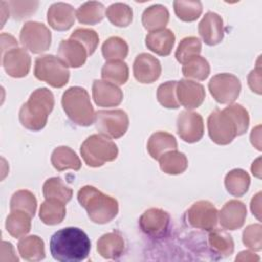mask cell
I'll return each instance as SVG.
<instances>
[{"label": "cell", "instance_id": "1", "mask_svg": "<svg viewBox=\"0 0 262 262\" xmlns=\"http://www.w3.org/2000/svg\"><path fill=\"white\" fill-rule=\"evenodd\" d=\"M249 123L248 111L243 105L229 104L223 110L213 111L208 117L209 136L216 144H229L248 130Z\"/></svg>", "mask_w": 262, "mask_h": 262}, {"label": "cell", "instance_id": "2", "mask_svg": "<svg viewBox=\"0 0 262 262\" xmlns=\"http://www.w3.org/2000/svg\"><path fill=\"white\" fill-rule=\"evenodd\" d=\"M91 249L88 235L78 227H66L56 231L50 238V253L60 262L85 260Z\"/></svg>", "mask_w": 262, "mask_h": 262}, {"label": "cell", "instance_id": "3", "mask_svg": "<svg viewBox=\"0 0 262 262\" xmlns=\"http://www.w3.org/2000/svg\"><path fill=\"white\" fill-rule=\"evenodd\" d=\"M54 106V96L52 92L45 88L36 89L19 110V122L31 130L39 131L47 123L49 114Z\"/></svg>", "mask_w": 262, "mask_h": 262}, {"label": "cell", "instance_id": "4", "mask_svg": "<svg viewBox=\"0 0 262 262\" xmlns=\"http://www.w3.org/2000/svg\"><path fill=\"white\" fill-rule=\"evenodd\" d=\"M78 201L87 211L90 220L97 224L108 223L117 216L119 211L116 199L102 193L91 185H85L80 188Z\"/></svg>", "mask_w": 262, "mask_h": 262}, {"label": "cell", "instance_id": "5", "mask_svg": "<svg viewBox=\"0 0 262 262\" xmlns=\"http://www.w3.org/2000/svg\"><path fill=\"white\" fill-rule=\"evenodd\" d=\"M61 105L68 118L78 126L88 127L95 121L89 94L82 87L74 86L66 90L62 94Z\"/></svg>", "mask_w": 262, "mask_h": 262}, {"label": "cell", "instance_id": "6", "mask_svg": "<svg viewBox=\"0 0 262 262\" xmlns=\"http://www.w3.org/2000/svg\"><path fill=\"white\" fill-rule=\"evenodd\" d=\"M81 156L89 167H100L118 157V147L108 137L93 134L85 139L81 145Z\"/></svg>", "mask_w": 262, "mask_h": 262}, {"label": "cell", "instance_id": "7", "mask_svg": "<svg viewBox=\"0 0 262 262\" xmlns=\"http://www.w3.org/2000/svg\"><path fill=\"white\" fill-rule=\"evenodd\" d=\"M34 75L38 80L44 81L54 88L63 87L70 79L68 66L52 54L42 55L36 59Z\"/></svg>", "mask_w": 262, "mask_h": 262}, {"label": "cell", "instance_id": "8", "mask_svg": "<svg viewBox=\"0 0 262 262\" xmlns=\"http://www.w3.org/2000/svg\"><path fill=\"white\" fill-rule=\"evenodd\" d=\"M94 123L101 135L110 138H120L128 130L129 118L123 110H102L95 113Z\"/></svg>", "mask_w": 262, "mask_h": 262}, {"label": "cell", "instance_id": "9", "mask_svg": "<svg viewBox=\"0 0 262 262\" xmlns=\"http://www.w3.org/2000/svg\"><path fill=\"white\" fill-rule=\"evenodd\" d=\"M19 40L23 46L32 53H42L50 47L51 32L42 23L28 21L21 28Z\"/></svg>", "mask_w": 262, "mask_h": 262}, {"label": "cell", "instance_id": "10", "mask_svg": "<svg viewBox=\"0 0 262 262\" xmlns=\"http://www.w3.org/2000/svg\"><path fill=\"white\" fill-rule=\"evenodd\" d=\"M208 87L213 98L222 104L235 101L242 89L239 79L228 73L215 75L210 80Z\"/></svg>", "mask_w": 262, "mask_h": 262}, {"label": "cell", "instance_id": "11", "mask_svg": "<svg viewBox=\"0 0 262 262\" xmlns=\"http://www.w3.org/2000/svg\"><path fill=\"white\" fill-rule=\"evenodd\" d=\"M188 223L198 229L213 230L218 221V211L208 201H199L186 212Z\"/></svg>", "mask_w": 262, "mask_h": 262}, {"label": "cell", "instance_id": "12", "mask_svg": "<svg viewBox=\"0 0 262 262\" xmlns=\"http://www.w3.org/2000/svg\"><path fill=\"white\" fill-rule=\"evenodd\" d=\"M177 133L188 143L199 141L204 135V121L200 114L183 111L177 118Z\"/></svg>", "mask_w": 262, "mask_h": 262}, {"label": "cell", "instance_id": "13", "mask_svg": "<svg viewBox=\"0 0 262 262\" xmlns=\"http://www.w3.org/2000/svg\"><path fill=\"white\" fill-rule=\"evenodd\" d=\"M5 72L13 78L26 77L31 69V56L24 48H12L1 54Z\"/></svg>", "mask_w": 262, "mask_h": 262}, {"label": "cell", "instance_id": "14", "mask_svg": "<svg viewBox=\"0 0 262 262\" xmlns=\"http://www.w3.org/2000/svg\"><path fill=\"white\" fill-rule=\"evenodd\" d=\"M169 221L170 216L166 211L159 208H151L141 215L139 226L145 234L152 237H160L168 229Z\"/></svg>", "mask_w": 262, "mask_h": 262}, {"label": "cell", "instance_id": "15", "mask_svg": "<svg viewBox=\"0 0 262 262\" xmlns=\"http://www.w3.org/2000/svg\"><path fill=\"white\" fill-rule=\"evenodd\" d=\"M176 96L179 104L187 110H192L199 107L203 103L206 92L202 84L191 80L182 79L177 82Z\"/></svg>", "mask_w": 262, "mask_h": 262}, {"label": "cell", "instance_id": "16", "mask_svg": "<svg viewBox=\"0 0 262 262\" xmlns=\"http://www.w3.org/2000/svg\"><path fill=\"white\" fill-rule=\"evenodd\" d=\"M162 72L158 58L148 53H140L135 57L133 63V75L135 79L143 84L152 83L159 79Z\"/></svg>", "mask_w": 262, "mask_h": 262}, {"label": "cell", "instance_id": "17", "mask_svg": "<svg viewBox=\"0 0 262 262\" xmlns=\"http://www.w3.org/2000/svg\"><path fill=\"white\" fill-rule=\"evenodd\" d=\"M92 97L98 106L112 107L122 102L123 92L113 83L104 80H94L92 84Z\"/></svg>", "mask_w": 262, "mask_h": 262}, {"label": "cell", "instance_id": "18", "mask_svg": "<svg viewBox=\"0 0 262 262\" xmlns=\"http://www.w3.org/2000/svg\"><path fill=\"white\" fill-rule=\"evenodd\" d=\"M198 30L201 38L207 45H217L224 36L222 17L215 12L208 11L200 21Z\"/></svg>", "mask_w": 262, "mask_h": 262}, {"label": "cell", "instance_id": "19", "mask_svg": "<svg viewBox=\"0 0 262 262\" xmlns=\"http://www.w3.org/2000/svg\"><path fill=\"white\" fill-rule=\"evenodd\" d=\"M247 217L246 205L237 200L227 202L219 212L220 225L228 230L241 228Z\"/></svg>", "mask_w": 262, "mask_h": 262}, {"label": "cell", "instance_id": "20", "mask_svg": "<svg viewBox=\"0 0 262 262\" xmlns=\"http://www.w3.org/2000/svg\"><path fill=\"white\" fill-rule=\"evenodd\" d=\"M76 12L74 7L64 2L53 3L47 11V21L56 31H67L75 23Z\"/></svg>", "mask_w": 262, "mask_h": 262}, {"label": "cell", "instance_id": "21", "mask_svg": "<svg viewBox=\"0 0 262 262\" xmlns=\"http://www.w3.org/2000/svg\"><path fill=\"white\" fill-rule=\"evenodd\" d=\"M88 56L86 48L77 40H62L58 46V57L71 68L82 67Z\"/></svg>", "mask_w": 262, "mask_h": 262}, {"label": "cell", "instance_id": "22", "mask_svg": "<svg viewBox=\"0 0 262 262\" xmlns=\"http://www.w3.org/2000/svg\"><path fill=\"white\" fill-rule=\"evenodd\" d=\"M175 43V35L169 29L149 32L145 37L146 47L161 56H167L171 53Z\"/></svg>", "mask_w": 262, "mask_h": 262}, {"label": "cell", "instance_id": "23", "mask_svg": "<svg viewBox=\"0 0 262 262\" xmlns=\"http://www.w3.org/2000/svg\"><path fill=\"white\" fill-rule=\"evenodd\" d=\"M125 243L118 232L103 234L97 241V252L105 259H118L124 251Z\"/></svg>", "mask_w": 262, "mask_h": 262}, {"label": "cell", "instance_id": "24", "mask_svg": "<svg viewBox=\"0 0 262 262\" xmlns=\"http://www.w3.org/2000/svg\"><path fill=\"white\" fill-rule=\"evenodd\" d=\"M141 21L143 27L149 32L165 29L169 21V11L162 4H154L144 9Z\"/></svg>", "mask_w": 262, "mask_h": 262}, {"label": "cell", "instance_id": "25", "mask_svg": "<svg viewBox=\"0 0 262 262\" xmlns=\"http://www.w3.org/2000/svg\"><path fill=\"white\" fill-rule=\"evenodd\" d=\"M176 148L177 141L175 137L168 132H156L151 134L147 142V150L155 160H159L167 151L175 150Z\"/></svg>", "mask_w": 262, "mask_h": 262}, {"label": "cell", "instance_id": "26", "mask_svg": "<svg viewBox=\"0 0 262 262\" xmlns=\"http://www.w3.org/2000/svg\"><path fill=\"white\" fill-rule=\"evenodd\" d=\"M18 252L25 260L40 261L45 257L44 242L38 235L23 237L17 244Z\"/></svg>", "mask_w": 262, "mask_h": 262}, {"label": "cell", "instance_id": "27", "mask_svg": "<svg viewBox=\"0 0 262 262\" xmlns=\"http://www.w3.org/2000/svg\"><path fill=\"white\" fill-rule=\"evenodd\" d=\"M51 164L57 171L73 169L80 170L81 161L77 154L69 146H58L51 155Z\"/></svg>", "mask_w": 262, "mask_h": 262}, {"label": "cell", "instance_id": "28", "mask_svg": "<svg viewBox=\"0 0 262 262\" xmlns=\"http://www.w3.org/2000/svg\"><path fill=\"white\" fill-rule=\"evenodd\" d=\"M31 218L32 216L25 211H11L5 222L7 232L15 238L26 235L31 230Z\"/></svg>", "mask_w": 262, "mask_h": 262}, {"label": "cell", "instance_id": "29", "mask_svg": "<svg viewBox=\"0 0 262 262\" xmlns=\"http://www.w3.org/2000/svg\"><path fill=\"white\" fill-rule=\"evenodd\" d=\"M250 176L243 169H233L229 171L224 179L226 190L233 196L244 195L250 186Z\"/></svg>", "mask_w": 262, "mask_h": 262}, {"label": "cell", "instance_id": "30", "mask_svg": "<svg viewBox=\"0 0 262 262\" xmlns=\"http://www.w3.org/2000/svg\"><path fill=\"white\" fill-rule=\"evenodd\" d=\"M39 217L47 225L59 224L66 217L64 204L57 200H46L41 204Z\"/></svg>", "mask_w": 262, "mask_h": 262}, {"label": "cell", "instance_id": "31", "mask_svg": "<svg viewBox=\"0 0 262 262\" xmlns=\"http://www.w3.org/2000/svg\"><path fill=\"white\" fill-rule=\"evenodd\" d=\"M161 170L170 175H177L183 173L188 165L187 158L184 154L175 150H170L164 154L160 159Z\"/></svg>", "mask_w": 262, "mask_h": 262}, {"label": "cell", "instance_id": "32", "mask_svg": "<svg viewBox=\"0 0 262 262\" xmlns=\"http://www.w3.org/2000/svg\"><path fill=\"white\" fill-rule=\"evenodd\" d=\"M101 77L115 85H123L129 78L128 66L123 60L106 61L101 69Z\"/></svg>", "mask_w": 262, "mask_h": 262}, {"label": "cell", "instance_id": "33", "mask_svg": "<svg viewBox=\"0 0 262 262\" xmlns=\"http://www.w3.org/2000/svg\"><path fill=\"white\" fill-rule=\"evenodd\" d=\"M43 195L46 200H57L67 204L72 199L73 190L59 177H52L44 182Z\"/></svg>", "mask_w": 262, "mask_h": 262}, {"label": "cell", "instance_id": "34", "mask_svg": "<svg viewBox=\"0 0 262 262\" xmlns=\"http://www.w3.org/2000/svg\"><path fill=\"white\" fill-rule=\"evenodd\" d=\"M104 6L97 1H89L82 4L76 11L79 23L84 25H95L102 20Z\"/></svg>", "mask_w": 262, "mask_h": 262}, {"label": "cell", "instance_id": "35", "mask_svg": "<svg viewBox=\"0 0 262 262\" xmlns=\"http://www.w3.org/2000/svg\"><path fill=\"white\" fill-rule=\"evenodd\" d=\"M209 246L211 250L220 257H227L233 253L234 243L228 233L221 230H214L209 234Z\"/></svg>", "mask_w": 262, "mask_h": 262}, {"label": "cell", "instance_id": "36", "mask_svg": "<svg viewBox=\"0 0 262 262\" xmlns=\"http://www.w3.org/2000/svg\"><path fill=\"white\" fill-rule=\"evenodd\" d=\"M128 44L120 37L114 36L106 39L101 47L103 57L107 60H123L128 55Z\"/></svg>", "mask_w": 262, "mask_h": 262}, {"label": "cell", "instance_id": "37", "mask_svg": "<svg viewBox=\"0 0 262 262\" xmlns=\"http://www.w3.org/2000/svg\"><path fill=\"white\" fill-rule=\"evenodd\" d=\"M105 15L113 25L120 28H125L131 24L133 11L129 5L118 2L110 5L106 8Z\"/></svg>", "mask_w": 262, "mask_h": 262}, {"label": "cell", "instance_id": "38", "mask_svg": "<svg viewBox=\"0 0 262 262\" xmlns=\"http://www.w3.org/2000/svg\"><path fill=\"white\" fill-rule=\"evenodd\" d=\"M182 74L186 78L203 81L210 74V64L205 57L198 55L183 63Z\"/></svg>", "mask_w": 262, "mask_h": 262}, {"label": "cell", "instance_id": "39", "mask_svg": "<svg viewBox=\"0 0 262 262\" xmlns=\"http://www.w3.org/2000/svg\"><path fill=\"white\" fill-rule=\"evenodd\" d=\"M177 17L183 21H193L200 17L203 11L202 2L196 0H177L173 2Z\"/></svg>", "mask_w": 262, "mask_h": 262}, {"label": "cell", "instance_id": "40", "mask_svg": "<svg viewBox=\"0 0 262 262\" xmlns=\"http://www.w3.org/2000/svg\"><path fill=\"white\" fill-rule=\"evenodd\" d=\"M37 209V200L35 195L26 189L17 190L14 192L10 200V211L20 210L30 214L32 217L35 216Z\"/></svg>", "mask_w": 262, "mask_h": 262}, {"label": "cell", "instance_id": "41", "mask_svg": "<svg viewBox=\"0 0 262 262\" xmlns=\"http://www.w3.org/2000/svg\"><path fill=\"white\" fill-rule=\"evenodd\" d=\"M202 50V43L199 38L190 36L183 38L175 52V57L180 63H185L190 58L198 56Z\"/></svg>", "mask_w": 262, "mask_h": 262}, {"label": "cell", "instance_id": "42", "mask_svg": "<svg viewBox=\"0 0 262 262\" xmlns=\"http://www.w3.org/2000/svg\"><path fill=\"white\" fill-rule=\"evenodd\" d=\"M177 81H168L161 84L157 90L158 101L167 108H178L179 102L176 96Z\"/></svg>", "mask_w": 262, "mask_h": 262}, {"label": "cell", "instance_id": "43", "mask_svg": "<svg viewBox=\"0 0 262 262\" xmlns=\"http://www.w3.org/2000/svg\"><path fill=\"white\" fill-rule=\"evenodd\" d=\"M70 38L80 42L86 48L88 55L93 54V52L95 51V49L98 45V42H99V37H98L97 33L94 30L85 29V28L76 29L71 34Z\"/></svg>", "mask_w": 262, "mask_h": 262}, {"label": "cell", "instance_id": "44", "mask_svg": "<svg viewBox=\"0 0 262 262\" xmlns=\"http://www.w3.org/2000/svg\"><path fill=\"white\" fill-rule=\"evenodd\" d=\"M39 5L37 1H9L7 6L11 12V15L14 19H24L30 17L36 10Z\"/></svg>", "mask_w": 262, "mask_h": 262}, {"label": "cell", "instance_id": "45", "mask_svg": "<svg viewBox=\"0 0 262 262\" xmlns=\"http://www.w3.org/2000/svg\"><path fill=\"white\" fill-rule=\"evenodd\" d=\"M243 243L254 251L262 249V226L261 224H251L243 232Z\"/></svg>", "mask_w": 262, "mask_h": 262}, {"label": "cell", "instance_id": "46", "mask_svg": "<svg viewBox=\"0 0 262 262\" xmlns=\"http://www.w3.org/2000/svg\"><path fill=\"white\" fill-rule=\"evenodd\" d=\"M260 60V59H259ZM259 60L257 63L256 69L251 71L248 76V84L251 90L257 94H261V68L259 64Z\"/></svg>", "mask_w": 262, "mask_h": 262}, {"label": "cell", "instance_id": "47", "mask_svg": "<svg viewBox=\"0 0 262 262\" xmlns=\"http://www.w3.org/2000/svg\"><path fill=\"white\" fill-rule=\"evenodd\" d=\"M15 47H17V42L15 38L9 34L2 33L1 34V54Z\"/></svg>", "mask_w": 262, "mask_h": 262}, {"label": "cell", "instance_id": "48", "mask_svg": "<svg viewBox=\"0 0 262 262\" xmlns=\"http://www.w3.org/2000/svg\"><path fill=\"white\" fill-rule=\"evenodd\" d=\"M261 192H258L251 201V211L253 215L257 217L258 220H260V214H261Z\"/></svg>", "mask_w": 262, "mask_h": 262}, {"label": "cell", "instance_id": "49", "mask_svg": "<svg viewBox=\"0 0 262 262\" xmlns=\"http://www.w3.org/2000/svg\"><path fill=\"white\" fill-rule=\"evenodd\" d=\"M235 260L236 261H259L260 258L257 255H255L253 252L243 251L238 254V256H236Z\"/></svg>", "mask_w": 262, "mask_h": 262}, {"label": "cell", "instance_id": "50", "mask_svg": "<svg viewBox=\"0 0 262 262\" xmlns=\"http://www.w3.org/2000/svg\"><path fill=\"white\" fill-rule=\"evenodd\" d=\"M260 161H261V159L258 158V159L253 163V165H252V167H251V170H252L253 175H255V176L258 177V178L261 177V165H260Z\"/></svg>", "mask_w": 262, "mask_h": 262}]
</instances>
